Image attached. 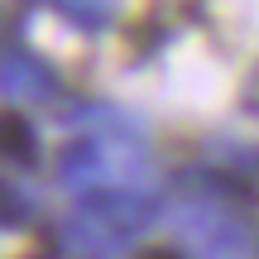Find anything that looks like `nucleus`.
<instances>
[{
  "instance_id": "1",
  "label": "nucleus",
  "mask_w": 259,
  "mask_h": 259,
  "mask_svg": "<svg viewBox=\"0 0 259 259\" xmlns=\"http://www.w3.org/2000/svg\"><path fill=\"white\" fill-rule=\"evenodd\" d=\"M158 197L144 187H96L82 192L72 206V216L63 221V250L82 254V259H115L130 250L139 231L158 221Z\"/></svg>"
},
{
  "instance_id": "2",
  "label": "nucleus",
  "mask_w": 259,
  "mask_h": 259,
  "mask_svg": "<svg viewBox=\"0 0 259 259\" xmlns=\"http://www.w3.org/2000/svg\"><path fill=\"white\" fill-rule=\"evenodd\" d=\"M0 92L15 101H53L58 96V72L24 44H0Z\"/></svg>"
},
{
  "instance_id": "3",
  "label": "nucleus",
  "mask_w": 259,
  "mask_h": 259,
  "mask_svg": "<svg viewBox=\"0 0 259 259\" xmlns=\"http://www.w3.org/2000/svg\"><path fill=\"white\" fill-rule=\"evenodd\" d=\"M58 178H63L72 192H96V187L111 178V149L101 144V139H77V144L63 149V158H58Z\"/></svg>"
},
{
  "instance_id": "4",
  "label": "nucleus",
  "mask_w": 259,
  "mask_h": 259,
  "mask_svg": "<svg viewBox=\"0 0 259 259\" xmlns=\"http://www.w3.org/2000/svg\"><path fill=\"white\" fill-rule=\"evenodd\" d=\"M0 163H38V130L19 111H0Z\"/></svg>"
},
{
  "instance_id": "5",
  "label": "nucleus",
  "mask_w": 259,
  "mask_h": 259,
  "mask_svg": "<svg viewBox=\"0 0 259 259\" xmlns=\"http://www.w3.org/2000/svg\"><path fill=\"white\" fill-rule=\"evenodd\" d=\"M53 10L82 34H101L115 24V0H53Z\"/></svg>"
},
{
  "instance_id": "6",
  "label": "nucleus",
  "mask_w": 259,
  "mask_h": 259,
  "mask_svg": "<svg viewBox=\"0 0 259 259\" xmlns=\"http://www.w3.org/2000/svg\"><path fill=\"white\" fill-rule=\"evenodd\" d=\"M29 221H34V197L10 178H0V231H24Z\"/></svg>"
},
{
  "instance_id": "7",
  "label": "nucleus",
  "mask_w": 259,
  "mask_h": 259,
  "mask_svg": "<svg viewBox=\"0 0 259 259\" xmlns=\"http://www.w3.org/2000/svg\"><path fill=\"white\" fill-rule=\"evenodd\" d=\"M240 111L259 115V63L250 67V77H245V87H240Z\"/></svg>"
},
{
  "instance_id": "8",
  "label": "nucleus",
  "mask_w": 259,
  "mask_h": 259,
  "mask_svg": "<svg viewBox=\"0 0 259 259\" xmlns=\"http://www.w3.org/2000/svg\"><path fill=\"white\" fill-rule=\"evenodd\" d=\"M231 173H259V149H245V144H235L231 149Z\"/></svg>"
},
{
  "instance_id": "9",
  "label": "nucleus",
  "mask_w": 259,
  "mask_h": 259,
  "mask_svg": "<svg viewBox=\"0 0 259 259\" xmlns=\"http://www.w3.org/2000/svg\"><path fill=\"white\" fill-rule=\"evenodd\" d=\"M139 259H187V254L173 245H149V250H139Z\"/></svg>"
}]
</instances>
